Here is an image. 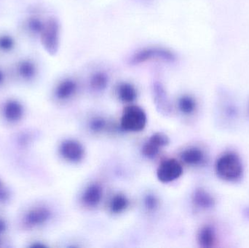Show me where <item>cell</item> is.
<instances>
[{
	"label": "cell",
	"mask_w": 249,
	"mask_h": 248,
	"mask_svg": "<svg viewBox=\"0 0 249 248\" xmlns=\"http://www.w3.org/2000/svg\"><path fill=\"white\" fill-rule=\"evenodd\" d=\"M160 147L155 145L151 141H148L147 143L144 144L143 148H142V153L145 157L148 158H153L159 152Z\"/></svg>",
	"instance_id": "cell-21"
},
{
	"label": "cell",
	"mask_w": 249,
	"mask_h": 248,
	"mask_svg": "<svg viewBox=\"0 0 249 248\" xmlns=\"http://www.w3.org/2000/svg\"><path fill=\"white\" fill-rule=\"evenodd\" d=\"M177 61V55L174 51L164 47L148 46L135 52L129 59L132 66H139L152 61L171 63Z\"/></svg>",
	"instance_id": "cell-2"
},
{
	"label": "cell",
	"mask_w": 249,
	"mask_h": 248,
	"mask_svg": "<svg viewBox=\"0 0 249 248\" xmlns=\"http://www.w3.org/2000/svg\"><path fill=\"white\" fill-rule=\"evenodd\" d=\"M214 167L218 177L225 182H238L244 175L242 160L233 151H226L221 154L216 160Z\"/></svg>",
	"instance_id": "cell-1"
},
{
	"label": "cell",
	"mask_w": 249,
	"mask_h": 248,
	"mask_svg": "<svg viewBox=\"0 0 249 248\" xmlns=\"http://www.w3.org/2000/svg\"><path fill=\"white\" fill-rule=\"evenodd\" d=\"M128 205V200L124 195H118L114 197L110 203V210L114 214L123 212Z\"/></svg>",
	"instance_id": "cell-20"
},
{
	"label": "cell",
	"mask_w": 249,
	"mask_h": 248,
	"mask_svg": "<svg viewBox=\"0 0 249 248\" xmlns=\"http://www.w3.org/2000/svg\"><path fill=\"white\" fill-rule=\"evenodd\" d=\"M4 115L7 120L16 122L23 116V107L16 100H9L4 106Z\"/></svg>",
	"instance_id": "cell-15"
},
{
	"label": "cell",
	"mask_w": 249,
	"mask_h": 248,
	"mask_svg": "<svg viewBox=\"0 0 249 248\" xmlns=\"http://www.w3.org/2000/svg\"><path fill=\"white\" fill-rule=\"evenodd\" d=\"M46 19H44L42 16L36 13L29 15L23 23V29L25 32L32 37L39 38L44 26H45Z\"/></svg>",
	"instance_id": "cell-8"
},
{
	"label": "cell",
	"mask_w": 249,
	"mask_h": 248,
	"mask_svg": "<svg viewBox=\"0 0 249 248\" xmlns=\"http://www.w3.org/2000/svg\"><path fill=\"white\" fill-rule=\"evenodd\" d=\"M146 116L142 108L135 105L127 106L121 118L123 129L130 132H139L146 126Z\"/></svg>",
	"instance_id": "cell-4"
},
{
	"label": "cell",
	"mask_w": 249,
	"mask_h": 248,
	"mask_svg": "<svg viewBox=\"0 0 249 248\" xmlns=\"http://www.w3.org/2000/svg\"><path fill=\"white\" fill-rule=\"evenodd\" d=\"M181 159L186 164L190 165H200L206 161V154L200 149H187L181 154Z\"/></svg>",
	"instance_id": "cell-11"
},
{
	"label": "cell",
	"mask_w": 249,
	"mask_h": 248,
	"mask_svg": "<svg viewBox=\"0 0 249 248\" xmlns=\"http://www.w3.org/2000/svg\"><path fill=\"white\" fill-rule=\"evenodd\" d=\"M149 141L159 147L160 148L165 147V146L169 144L168 137L165 135V134L161 133V132H157V133L152 135L149 138Z\"/></svg>",
	"instance_id": "cell-22"
},
{
	"label": "cell",
	"mask_w": 249,
	"mask_h": 248,
	"mask_svg": "<svg viewBox=\"0 0 249 248\" xmlns=\"http://www.w3.org/2000/svg\"><path fill=\"white\" fill-rule=\"evenodd\" d=\"M106 126V122L103 118L96 117L90 122V128L93 132H100Z\"/></svg>",
	"instance_id": "cell-23"
},
{
	"label": "cell",
	"mask_w": 249,
	"mask_h": 248,
	"mask_svg": "<svg viewBox=\"0 0 249 248\" xmlns=\"http://www.w3.org/2000/svg\"><path fill=\"white\" fill-rule=\"evenodd\" d=\"M144 203L148 210L152 211L158 206V199L153 195H147L145 198Z\"/></svg>",
	"instance_id": "cell-24"
},
{
	"label": "cell",
	"mask_w": 249,
	"mask_h": 248,
	"mask_svg": "<svg viewBox=\"0 0 249 248\" xmlns=\"http://www.w3.org/2000/svg\"><path fill=\"white\" fill-rule=\"evenodd\" d=\"M15 74L24 82H32L39 72V66L36 61L31 58H22L13 66Z\"/></svg>",
	"instance_id": "cell-6"
},
{
	"label": "cell",
	"mask_w": 249,
	"mask_h": 248,
	"mask_svg": "<svg viewBox=\"0 0 249 248\" xmlns=\"http://www.w3.org/2000/svg\"><path fill=\"white\" fill-rule=\"evenodd\" d=\"M61 155L70 162L77 163L84 157V148L76 141L67 140L61 144L60 148Z\"/></svg>",
	"instance_id": "cell-7"
},
{
	"label": "cell",
	"mask_w": 249,
	"mask_h": 248,
	"mask_svg": "<svg viewBox=\"0 0 249 248\" xmlns=\"http://www.w3.org/2000/svg\"><path fill=\"white\" fill-rule=\"evenodd\" d=\"M102 198V189L100 186L93 184L89 186L85 191L83 202L89 207H95L101 202Z\"/></svg>",
	"instance_id": "cell-13"
},
{
	"label": "cell",
	"mask_w": 249,
	"mask_h": 248,
	"mask_svg": "<svg viewBox=\"0 0 249 248\" xmlns=\"http://www.w3.org/2000/svg\"><path fill=\"white\" fill-rule=\"evenodd\" d=\"M51 216V213L45 208H38L29 211L25 217V224L29 227H35L45 224Z\"/></svg>",
	"instance_id": "cell-10"
},
{
	"label": "cell",
	"mask_w": 249,
	"mask_h": 248,
	"mask_svg": "<svg viewBox=\"0 0 249 248\" xmlns=\"http://www.w3.org/2000/svg\"><path fill=\"white\" fill-rule=\"evenodd\" d=\"M4 229V224H3L1 221H0V232H1V231H2Z\"/></svg>",
	"instance_id": "cell-27"
},
{
	"label": "cell",
	"mask_w": 249,
	"mask_h": 248,
	"mask_svg": "<svg viewBox=\"0 0 249 248\" xmlns=\"http://www.w3.org/2000/svg\"><path fill=\"white\" fill-rule=\"evenodd\" d=\"M8 197V193L6 190L5 187L3 186L1 182H0V201L5 200Z\"/></svg>",
	"instance_id": "cell-25"
},
{
	"label": "cell",
	"mask_w": 249,
	"mask_h": 248,
	"mask_svg": "<svg viewBox=\"0 0 249 248\" xmlns=\"http://www.w3.org/2000/svg\"><path fill=\"white\" fill-rule=\"evenodd\" d=\"M4 79H5V75H4V71L0 68V86L4 83Z\"/></svg>",
	"instance_id": "cell-26"
},
{
	"label": "cell",
	"mask_w": 249,
	"mask_h": 248,
	"mask_svg": "<svg viewBox=\"0 0 249 248\" xmlns=\"http://www.w3.org/2000/svg\"><path fill=\"white\" fill-rule=\"evenodd\" d=\"M109 77L105 71H97L90 78V85L95 91H102L107 87Z\"/></svg>",
	"instance_id": "cell-17"
},
{
	"label": "cell",
	"mask_w": 249,
	"mask_h": 248,
	"mask_svg": "<svg viewBox=\"0 0 249 248\" xmlns=\"http://www.w3.org/2000/svg\"><path fill=\"white\" fill-rule=\"evenodd\" d=\"M193 202L197 208L203 210L211 209L215 205L213 197L204 189H197L193 198Z\"/></svg>",
	"instance_id": "cell-12"
},
{
	"label": "cell",
	"mask_w": 249,
	"mask_h": 248,
	"mask_svg": "<svg viewBox=\"0 0 249 248\" xmlns=\"http://www.w3.org/2000/svg\"><path fill=\"white\" fill-rule=\"evenodd\" d=\"M16 48V41L10 33H0V54L6 55L14 51Z\"/></svg>",
	"instance_id": "cell-18"
},
{
	"label": "cell",
	"mask_w": 249,
	"mask_h": 248,
	"mask_svg": "<svg viewBox=\"0 0 249 248\" xmlns=\"http://www.w3.org/2000/svg\"><path fill=\"white\" fill-rule=\"evenodd\" d=\"M39 39L48 54L53 55L58 52L61 40V26L56 18L49 17L46 19Z\"/></svg>",
	"instance_id": "cell-3"
},
{
	"label": "cell",
	"mask_w": 249,
	"mask_h": 248,
	"mask_svg": "<svg viewBox=\"0 0 249 248\" xmlns=\"http://www.w3.org/2000/svg\"><path fill=\"white\" fill-rule=\"evenodd\" d=\"M118 95L121 101L132 103L137 97L136 87L129 83H121L118 87Z\"/></svg>",
	"instance_id": "cell-16"
},
{
	"label": "cell",
	"mask_w": 249,
	"mask_h": 248,
	"mask_svg": "<svg viewBox=\"0 0 249 248\" xmlns=\"http://www.w3.org/2000/svg\"><path fill=\"white\" fill-rule=\"evenodd\" d=\"M182 173L181 165L175 159H169L161 163L158 167L157 175L162 183H169L178 179Z\"/></svg>",
	"instance_id": "cell-5"
},
{
	"label": "cell",
	"mask_w": 249,
	"mask_h": 248,
	"mask_svg": "<svg viewBox=\"0 0 249 248\" xmlns=\"http://www.w3.org/2000/svg\"><path fill=\"white\" fill-rule=\"evenodd\" d=\"M178 104L179 110L185 115H191L197 107L196 100L190 96H181L178 100Z\"/></svg>",
	"instance_id": "cell-19"
},
{
	"label": "cell",
	"mask_w": 249,
	"mask_h": 248,
	"mask_svg": "<svg viewBox=\"0 0 249 248\" xmlns=\"http://www.w3.org/2000/svg\"><path fill=\"white\" fill-rule=\"evenodd\" d=\"M216 234L214 229L210 226H205L200 229L197 234V241L203 248H211L216 243Z\"/></svg>",
	"instance_id": "cell-14"
},
{
	"label": "cell",
	"mask_w": 249,
	"mask_h": 248,
	"mask_svg": "<svg viewBox=\"0 0 249 248\" xmlns=\"http://www.w3.org/2000/svg\"><path fill=\"white\" fill-rule=\"evenodd\" d=\"M77 90V83L71 78L61 80L55 89V96L58 100H67L74 96Z\"/></svg>",
	"instance_id": "cell-9"
}]
</instances>
